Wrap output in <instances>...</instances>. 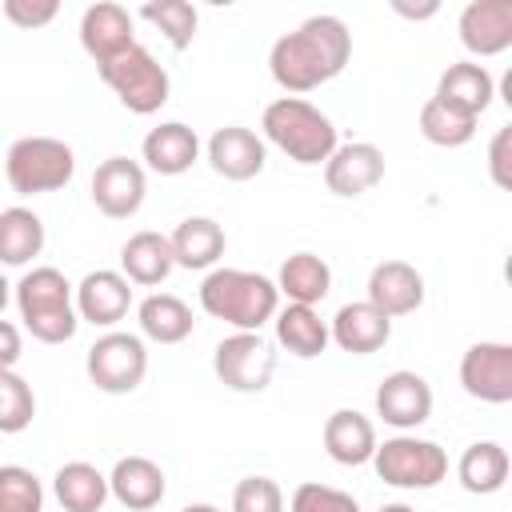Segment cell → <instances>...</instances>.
Listing matches in <instances>:
<instances>
[{
	"label": "cell",
	"mask_w": 512,
	"mask_h": 512,
	"mask_svg": "<svg viewBox=\"0 0 512 512\" xmlns=\"http://www.w3.org/2000/svg\"><path fill=\"white\" fill-rule=\"evenodd\" d=\"M72 304H76V316L96 324V328H112L128 316L132 308V284L124 280V272H112V268H96L88 272L76 288H72Z\"/></svg>",
	"instance_id": "obj_14"
},
{
	"label": "cell",
	"mask_w": 512,
	"mask_h": 512,
	"mask_svg": "<svg viewBox=\"0 0 512 512\" xmlns=\"http://www.w3.org/2000/svg\"><path fill=\"white\" fill-rule=\"evenodd\" d=\"M376 512H416V508H408V504H384V508H376Z\"/></svg>",
	"instance_id": "obj_44"
},
{
	"label": "cell",
	"mask_w": 512,
	"mask_h": 512,
	"mask_svg": "<svg viewBox=\"0 0 512 512\" xmlns=\"http://www.w3.org/2000/svg\"><path fill=\"white\" fill-rule=\"evenodd\" d=\"M88 380L108 392V396H124V392H136L144 372H148V348L140 336L132 332H104L92 348H88Z\"/></svg>",
	"instance_id": "obj_8"
},
{
	"label": "cell",
	"mask_w": 512,
	"mask_h": 512,
	"mask_svg": "<svg viewBox=\"0 0 512 512\" xmlns=\"http://www.w3.org/2000/svg\"><path fill=\"white\" fill-rule=\"evenodd\" d=\"M136 320H140V332L156 344H180L192 336V308L172 292L144 296L136 308Z\"/></svg>",
	"instance_id": "obj_30"
},
{
	"label": "cell",
	"mask_w": 512,
	"mask_h": 512,
	"mask_svg": "<svg viewBox=\"0 0 512 512\" xmlns=\"http://www.w3.org/2000/svg\"><path fill=\"white\" fill-rule=\"evenodd\" d=\"M108 496L120 500L128 512H148L164 500V472L148 456H120L108 472Z\"/></svg>",
	"instance_id": "obj_20"
},
{
	"label": "cell",
	"mask_w": 512,
	"mask_h": 512,
	"mask_svg": "<svg viewBox=\"0 0 512 512\" xmlns=\"http://www.w3.org/2000/svg\"><path fill=\"white\" fill-rule=\"evenodd\" d=\"M216 380L232 392H264L276 372V352L260 332H232L212 352Z\"/></svg>",
	"instance_id": "obj_9"
},
{
	"label": "cell",
	"mask_w": 512,
	"mask_h": 512,
	"mask_svg": "<svg viewBox=\"0 0 512 512\" xmlns=\"http://www.w3.org/2000/svg\"><path fill=\"white\" fill-rule=\"evenodd\" d=\"M264 140L296 164H324L336 152V124L304 96H280L260 116Z\"/></svg>",
	"instance_id": "obj_4"
},
{
	"label": "cell",
	"mask_w": 512,
	"mask_h": 512,
	"mask_svg": "<svg viewBox=\"0 0 512 512\" xmlns=\"http://www.w3.org/2000/svg\"><path fill=\"white\" fill-rule=\"evenodd\" d=\"M180 512H220L216 504H188V508H180Z\"/></svg>",
	"instance_id": "obj_43"
},
{
	"label": "cell",
	"mask_w": 512,
	"mask_h": 512,
	"mask_svg": "<svg viewBox=\"0 0 512 512\" xmlns=\"http://www.w3.org/2000/svg\"><path fill=\"white\" fill-rule=\"evenodd\" d=\"M56 12H60L56 0H4V16H8L16 28H28V32L52 24Z\"/></svg>",
	"instance_id": "obj_38"
},
{
	"label": "cell",
	"mask_w": 512,
	"mask_h": 512,
	"mask_svg": "<svg viewBox=\"0 0 512 512\" xmlns=\"http://www.w3.org/2000/svg\"><path fill=\"white\" fill-rule=\"evenodd\" d=\"M224 228L212 216H188L176 224V232L168 236L172 260L180 268H216V260L224 256Z\"/></svg>",
	"instance_id": "obj_25"
},
{
	"label": "cell",
	"mask_w": 512,
	"mask_h": 512,
	"mask_svg": "<svg viewBox=\"0 0 512 512\" xmlns=\"http://www.w3.org/2000/svg\"><path fill=\"white\" fill-rule=\"evenodd\" d=\"M0 512H44V488L36 472L0 464Z\"/></svg>",
	"instance_id": "obj_35"
},
{
	"label": "cell",
	"mask_w": 512,
	"mask_h": 512,
	"mask_svg": "<svg viewBox=\"0 0 512 512\" xmlns=\"http://www.w3.org/2000/svg\"><path fill=\"white\" fill-rule=\"evenodd\" d=\"M52 492L64 512H100L108 500V476L88 460H68L56 468Z\"/></svg>",
	"instance_id": "obj_27"
},
{
	"label": "cell",
	"mask_w": 512,
	"mask_h": 512,
	"mask_svg": "<svg viewBox=\"0 0 512 512\" xmlns=\"http://www.w3.org/2000/svg\"><path fill=\"white\" fill-rule=\"evenodd\" d=\"M392 336V320L384 312H376L368 300H356V304H344L336 316H332V328H328V340H336L340 352H352V356H372L388 344Z\"/></svg>",
	"instance_id": "obj_19"
},
{
	"label": "cell",
	"mask_w": 512,
	"mask_h": 512,
	"mask_svg": "<svg viewBox=\"0 0 512 512\" xmlns=\"http://www.w3.org/2000/svg\"><path fill=\"white\" fill-rule=\"evenodd\" d=\"M44 252V220L32 208H4L0 212V264L24 268Z\"/></svg>",
	"instance_id": "obj_29"
},
{
	"label": "cell",
	"mask_w": 512,
	"mask_h": 512,
	"mask_svg": "<svg viewBox=\"0 0 512 512\" xmlns=\"http://www.w3.org/2000/svg\"><path fill=\"white\" fill-rule=\"evenodd\" d=\"M376 428L364 412L356 408H336L328 420H324V452L344 464V468H356V464H368L372 452H376Z\"/></svg>",
	"instance_id": "obj_21"
},
{
	"label": "cell",
	"mask_w": 512,
	"mask_h": 512,
	"mask_svg": "<svg viewBox=\"0 0 512 512\" xmlns=\"http://www.w3.org/2000/svg\"><path fill=\"white\" fill-rule=\"evenodd\" d=\"M352 56V32L340 16H308L300 28L284 32L272 52H268V72L272 80L288 92V96H300V92H312L320 84H328L332 76L344 72Z\"/></svg>",
	"instance_id": "obj_1"
},
{
	"label": "cell",
	"mask_w": 512,
	"mask_h": 512,
	"mask_svg": "<svg viewBox=\"0 0 512 512\" xmlns=\"http://www.w3.org/2000/svg\"><path fill=\"white\" fill-rule=\"evenodd\" d=\"M140 16H144L148 24H156L160 36H164L176 52H184V48L196 40L200 12H196L188 0H148V4L140 8Z\"/></svg>",
	"instance_id": "obj_33"
},
{
	"label": "cell",
	"mask_w": 512,
	"mask_h": 512,
	"mask_svg": "<svg viewBox=\"0 0 512 512\" xmlns=\"http://www.w3.org/2000/svg\"><path fill=\"white\" fill-rule=\"evenodd\" d=\"M492 96H496V80H492V72H488L484 64H476V60H460V64H448V68L440 72L436 100H444L448 108H456V112H464V116H476V120H480V112L492 104Z\"/></svg>",
	"instance_id": "obj_22"
},
{
	"label": "cell",
	"mask_w": 512,
	"mask_h": 512,
	"mask_svg": "<svg viewBox=\"0 0 512 512\" xmlns=\"http://www.w3.org/2000/svg\"><path fill=\"white\" fill-rule=\"evenodd\" d=\"M200 308L212 320L232 324L236 332H260L276 308H280V292L276 280L248 272V268H212L200 280Z\"/></svg>",
	"instance_id": "obj_2"
},
{
	"label": "cell",
	"mask_w": 512,
	"mask_h": 512,
	"mask_svg": "<svg viewBox=\"0 0 512 512\" xmlns=\"http://www.w3.org/2000/svg\"><path fill=\"white\" fill-rule=\"evenodd\" d=\"M272 328H276V344L288 348V352L300 356V360H312V356H320V352L328 348V324H324L320 312L308 308V304L276 308Z\"/></svg>",
	"instance_id": "obj_28"
},
{
	"label": "cell",
	"mask_w": 512,
	"mask_h": 512,
	"mask_svg": "<svg viewBox=\"0 0 512 512\" xmlns=\"http://www.w3.org/2000/svg\"><path fill=\"white\" fill-rule=\"evenodd\" d=\"M144 192H148V180H144V168L128 156H108L96 164L92 172V204L108 216V220H128L140 212L144 204Z\"/></svg>",
	"instance_id": "obj_11"
},
{
	"label": "cell",
	"mask_w": 512,
	"mask_h": 512,
	"mask_svg": "<svg viewBox=\"0 0 512 512\" xmlns=\"http://www.w3.org/2000/svg\"><path fill=\"white\" fill-rule=\"evenodd\" d=\"M512 152V128H496L492 144H488V176L496 180V188H512V168H508V156Z\"/></svg>",
	"instance_id": "obj_39"
},
{
	"label": "cell",
	"mask_w": 512,
	"mask_h": 512,
	"mask_svg": "<svg viewBox=\"0 0 512 512\" xmlns=\"http://www.w3.org/2000/svg\"><path fill=\"white\" fill-rule=\"evenodd\" d=\"M264 160H268L264 140L244 124H228V128H216L208 136V164L224 180H236V184L252 180L264 172Z\"/></svg>",
	"instance_id": "obj_15"
},
{
	"label": "cell",
	"mask_w": 512,
	"mask_h": 512,
	"mask_svg": "<svg viewBox=\"0 0 512 512\" xmlns=\"http://www.w3.org/2000/svg\"><path fill=\"white\" fill-rule=\"evenodd\" d=\"M76 152L56 136H24L4 156V176L16 196H44L72 180Z\"/></svg>",
	"instance_id": "obj_5"
},
{
	"label": "cell",
	"mask_w": 512,
	"mask_h": 512,
	"mask_svg": "<svg viewBox=\"0 0 512 512\" xmlns=\"http://www.w3.org/2000/svg\"><path fill=\"white\" fill-rule=\"evenodd\" d=\"M276 292L288 296V304H308V308H316V304L332 292V268H328V260H320L316 252H292V256L280 264Z\"/></svg>",
	"instance_id": "obj_26"
},
{
	"label": "cell",
	"mask_w": 512,
	"mask_h": 512,
	"mask_svg": "<svg viewBox=\"0 0 512 512\" xmlns=\"http://www.w3.org/2000/svg\"><path fill=\"white\" fill-rule=\"evenodd\" d=\"M24 352V340H20V328L12 320H0V372L12 368Z\"/></svg>",
	"instance_id": "obj_40"
},
{
	"label": "cell",
	"mask_w": 512,
	"mask_h": 512,
	"mask_svg": "<svg viewBox=\"0 0 512 512\" xmlns=\"http://www.w3.org/2000/svg\"><path fill=\"white\" fill-rule=\"evenodd\" d=\"M368 304L388 320L408 316L424 304V276L408 260H384L368 272Z\"/></svg>",
	"instance_id": "obj_18"
},
{
	"label": "cell",
	"mask_w": 512,
	"mask_h": 512,
	"mask_svg": "<svg viewBox=\"0 0 512 512\" xmlns=\"http://www.w3.org/2000/svg\"><path fill=\"white\" fill-rule=\"evenodd\" d=\"M96 72L116 92V100L136 116H152V112H160L168 104V92H172L168 68L144 44H132L128 52L96 64Z\"/></svg>",
	"instance_id": "obj_6"
},
{
	"label": "cell",
	"mask_w": 512,
	"mask_h": 512,
	"mask_svg": "<svg viewBox=\"0 0 512 512\" xmlns=\"http://www.w3.org/2000/svg\"><path fill=\"white\" fill-rule=\"evenodd\" d=\"M372 468L392 488H436L448 476V456L436 440H420V436L400 432V436L376 444Z\"/></svg>",
	"instance_id": "obj_7"
},
{
	"label": "cell",
	"mask_w": 512,
	"mask_h": 512,
	"mask_svg": "<svg viewBox=\"0 0 512 512\" xmlns=\"http://www.w3.org/2000/svg\"><path fill=\"white\" fill-rule=\"evenodd\" d=\"M132 44H136V36H132V12L128 8H120L112 0H96V4L84 8V16H80V48L96 64L128 52Z\"/></svg>",
	"instance_id": "obj_17"
},
{
	"label": "cell",
	"mask_w": 512,
	"mask_h": 512,
	"mask_svg": "<svg viewBox=\"0 0 512 512\" xmlns=\"http://www.w3.org/2000/svg\"><path fill=\"white\" fill-rule=\"evenodd\" d=\"M460 384L472 400L508 404L512 400V344L504 340H476L460 356Z\"/></svg>",
	"instance_id": "obj_10"
},
{
	"label": "cell",
	"mask_w": 512,
	"mask_h": 512,
	"mask_svg": "<svg viewBox=\"0 0 512 512\" xmlns=\"http://www.w3.org/2000/svg\"><path fill=\"white\" fill-rule=\"evenodd\" d=\"M120 268H124V280L128 284H140V288H156L160 280H168V272L176 268L172 260V248H168V236L144 228V232H132L120 248Z\"/></svg>",
	"instance_id": "obj_24"
},
{
	"label": "cell",
	"mask_w": 512,
	"mask_h": 512,
	"mask_svg": "<svg viewBox=\"0 0 512 512\" xmlns=\"http://www.w3.org/2000/svg\"><path fill=\"white\" fill-rule=\"evenodd\" d=\"M140 152H144V164H148L152 172H160V176H180V172H188V168L196 164V156H200V136H196L188 124H180V120H164V124H156V128L144 136Z\"/></svg>",
	"instance_id": "obj_23"
},
{
	"label": "cell",
	"mask_w": 512,
	"mask_h": 512,
	"mask_svg": "<svg viewBox=\"0 0 512 512\" xmlns=\"http://www.w3.org/2000/svg\"><path fill=\"white\" fill-rule=\"evenodd\" d=\"M384 180V152L368 140H352V144H336V152L324 160V184L332 196H364L368 188H376Z\"/></svg>",
	"instance_id": "obj_13"
},
{
	"label": "cell",
	"mask_w": 512,
	"mask_h": 512,
	"mask_svg": "<svg viewBox=\"0 0 512 512\" xmlns=\"http://www.w3.org/2000/svg\"><path fill=\"white\" fill-rule=\"evenodd\" d=\"M12 292H16V312H20L24 328L40 344H64L76 336L80 316L72 304V284L60 268H52V264L28 268Z\"/></svg>",
	"instance_id": "obj_3"
},
{
	"label": "cell",
	"mask_w": 512,
	"mask_h": 512,
	"mask_svg": "<svg viewBox=\"0 0 512 512\" xmlns=\"http://www.w3.org/2000/svg\"><path fill=\"white\" fill-rule=\"evenodd\" d=\"M232 512H284V492L268 476H244L232 492Z\"/></svg>",
	"instance_id": "obj_37"
},
{
	"label": "cell",
	"mask_w": 512,
	"mask_h": 512,
	"mask_svg": "<svg viewBox=\"0 0 512 512\" xmlns=\"http://www.w3.org/2000/svg\"><path fill=\"white\" fill-rule=\"evenodd\" d=\"M32 416H36V392H32V384L20 372L4 368L0 372V436L24 432L32 424Z\"/></svg>",
	"instance_id": "obj_34"
},
{
	"label": "cell",
	"mask_w": 512,
	"mask_h": 512,
	"mask_svg": "<svg viewBox=\"0 0 512 512\" xmlns=\"http://www.w3.org/2000/svg\"><path fill=\"white\" fill-rule=\"evenodd\" d=\"M436 0L432 4H420V8H412V4H404V0H392V12H400V16H408V20H428V16H436Z\"/></svg>",
	"instance_id": "obj_41"
},
{
	"label": "cell",
	"mask_w": 512,
	"mask_h": 512,
	"mask_svg": "<svg viewBox=\"0 0 512 512\" xmlns=\"http://www.w3.org/2000/svg\"><path fill=\"white\" fill-rule=\"evenodd\" d=\"M288 512H360V504H356L352 492L328 488L320 480H304V484H296V492L288 500Z\"/></svg>",
	"instance_id": "obj_36"
},
{
	"label": "cell",
	"mask_w": 512,
	"mask_h": 512,
	"mask_svg": "<svg viewBox=\"0 0 512 512\" xmlns=\"http://www.w3.org/2000/svg\"><path fill=\"white\" fill-rule=\"evenodd\" d=\"M420 136L436 148H460L476 136V116H464V112L448 108L444 100L428 96L420 108Z\"/></svg>",
	"instance_id": "obj_32"
},
{
	"label": "cell",
	"mask_w": 512,
	"mask_h": 512,
	"mask_svg": "<svg viewBox=\"0 0 512 512\" xmlns=\"http://www.w3.org/2000/svg\"><path fill=\"white\" fill-rule=\"evenodd\" d=\"M508 452L496 444V440H476L464 448L460 464H456V476H460V488L472 492V496H492L504 488L508 480Z\"/></svg>",
	"instance_id": "obj_31"
},
{
	"label": "cell",
	"mask_w": 512,
	"mask_h": 512,
	"mask_svg": "<svg viewBox=\"0 0 512 512\" xmlns=\"http://www.w3.org/2000/svg\"><path fill=\"white\" fill-rule=\"evenodd\" d=\"M12 300V284L4 280V272H0V312H4V304Z\"/></svg>",
	"instance_id": "obj_42"
},
{
	"label": "cell",
	"mask_w": 512,
	"mask_h": 512,
	"mask_svg": "<svg viewBox=\"0 0 512 512\" xmlns=\"http://www.w3.org/2000/svg\"><path fill=\"white\" fill-rule=\"evenodd\" d=\"M456 28L472 56H500L512 48V0H472Z\"/></svg>",
	"instance_id": "obj_16"
},
{
	"label": "cell",
	"mask_w": 512,
	"mask_h": 512,
	"mask_svg": "<svg viewBox=\"0 0 512 512\" xmlns=\"http://www.w3.org/2000/svg\"><path fill=\"white\" fill-rule=\"evenodd\" d=\"M376 416L396 428V432H408V428H420L428 416H432V388L420 372H408V368H396L380 380L376 388Z\"/></svg>",
	"instance_id": "obj_12"
}]
</instances>
